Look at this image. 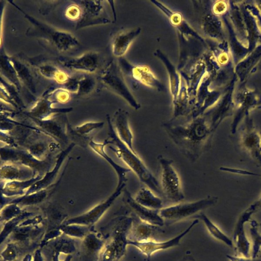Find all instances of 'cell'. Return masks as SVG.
Listing matches in <instances>:
<instances>
[{"mask_svg":"<svg viewBox=\"0 0 261 261\" xmlns=\"http://www.w3.org/2000/svg\"><path fill=\"white\" fill-rule=\"evenodd\" d=\"M162 126L182 153L193 162L209 148L215 132L202 115L181 123L170 120L164 122Z\"/></svg>","mask_w":261,"mask_h":261,"instance_id":"1","label":"cell"},{"mask_svg":"<svg viewBox=\"0 0 261 261\" xmlns=\"http://www.w3.org/2000/svg\"><path fill=\"white\" fill-rule=\"evenodd\" d=\"M109 136L116 148L110 147L128 168L132 171L140 181L154 193L163 195L160 184L147 167L135 150L131 149L117 135L109 117L107 118Z\"/></svg>","mask_w":261,"mask_h":261,"instance_id":"2","label":"cell"},{"mask_svg":"<svg viewBox=\"0 0 261 261\" xmlns=\"http://www.w3.org/2000/svg\"><path fill=\"white\" fill-rule=\"evenodd\" d=\"M217 201V197L208 195L195 201L177 203L164 207L159 211V214L165 222L166 221L174 223L193 216L215 205Z\"/></svg>","mask_w":261,"mask_h":261,"instance_id":"3","label":"cell"},{"mask_svg":"<svg viewBox=\"0 0 261 261\" xmlns=\"http://www.w3.org/2000/svg\"><path fill=\"white\" fill-rule=\"evenodd\" d=\"M157 159L161 169L160 184L163 196L172 202H181L185 198V196L173 160L161 154L158 156Z\"/></svg>","mask_w":261,"mask_h":261,"instance_id":"4","label":"cell"},{"mask_svg":"<svg viewBox=\"0 0 261 261\" xmlns=\"http://www.w3.org/2000/svg\"><path fill=\"white\" fill-rule=\"evenodd\" d=\"M102 79L108 88L123 98L132 108L136 110L141 108L126 85L120 68L115 63H110Z\"/></svg>","mask_w":261,"mask_h":261,"instance_id":"5","label":"cell"},{"mask_svg":"<svg viewBox=\"0 0 261 261\" xmlns=\"http://www.w3.org/2000/svg\"><path fill=\"white\" fill-rule=\"evenodd\" d=\"M120 68L122 71L133 81L159 91L165 90V86L146 66L134 65L123 58L119 60Z\"/></svg>","mask_w":261,"mask_h":261,"instance_id":"6","label":"cell"},{"mask_svg":"<svg viewBox=\"0 0 261 261\" xmlns=\"http://www.w3.org/2000/svg\"><path fill=\"white\" fill-rule=\"evenodd\" d=\"M198 222L199 219H196L180 234L166 241L158 242L154 240H150L145 242H135L128 240V244L135 247L148 258H149L154 253L157 251L166 250L179 245L180 240Z\"/></svg>","mask_w":261,"mask_h":261,"instance_id":"7","label":"cell"},{"mask_svg":"<svg viewBox=\"0 0 261 261\" xmlns=\"http://www.w3.org/2000/svg\"><path fill=\"white\" fill-rule=\"evenodd\" d=\"M241 144L261 167V134L248 119L246 120L242 129Z\"/></svg>","mask_w":261,"mask_h":261,"instance_id":"8","label":"cell"},{"mask_svg":"<svg viewBox=\"0 0 261 261\" xmlns=\"http://www.w3.org/2000/svg\"><path fill=\"white\" fill-rule=\"evenodd\" d=\"M122 193L124 203L140 220L157 226L164 225L165 222L160 216L159 211L147 208L138 203L125 188H124Z\"/></svg>","mask_w":261,"mask_h":261,"instance_id":"9","label":"cell"},{"mask_svg":"<svg viewBox=\"0 0 261 261\" xmlns=\"http://www.w3.org/2000/svg\"><path fill=\"white\" fill-rule=\"evenodd\" d=\"M158 8L168 18L171 24L176 28L181 35L191 36L198 39L200 37L184 18L181 13L173 11L162 3L156 1H150Z\"/></svg>","mask_w":261,"mask_h":261,"instance_id":"10","label":"cell"},{"mask_svg":"<svg viewBox=\"0 0 261 261\" xmlns=\"http://www.w3.org/2000/svg\"><path fill=\"white\" fill-rule=\"evenodd\" d=\"M113 121L114 128L116 129L115 131L118 138L131 149L135 150L133 145V135L129 123L127 111L118 109L114 115Z\"/></svg>","mask_w":261,"mask_h":261,"instance_id":"11","label":"cell"},{"mask_svg":"<svg viewBox=\"0 0 261 261\" xmlns=\"http://www.w3.org/2000/svg\"><path fill=\"white\" fill-rule=\"evenodd\" d=\"M251 217L244 212L240 215L233 233V244L237 252L244 257L249 258L250 243L244 230V224L249 221Z\"/></svg>","mask_w":261,"mask_h":261,"instance_id":"12","label":"cell"},{"mask_svg":"<svg viewBox=\"0 0 261 261\" xmlns=\"http://www.w3.org/2000/svg\"><path fill=\"white\" fill-rule=\"evenodd\" d=\"M141 32V28H137L118 34L112 42V52L114 55L120 58L123 57Z\"/></svg>","mask_w":261,"mask_h":261,"instance_id":"13","label":"cell"},{"mask_svg":"<svg viewBox=\"0 0 261 261\" xmlns=\"http://www.w3.org/2000/svg\"><path fill=\"white\" fill-rule=\"evenodd\" d=\"M163 63L167 69L169 78L170 89L173 100L177 97L181 88V80L177 69L167 57L160 49H156L154 53Z\"/></svg>","mask_w":261,"mask_h":261,"instance_id":"14","label":"cell"},{"mask_svg":"<svg viewBox=\"0 0 261 261\" xmlns=\"http://www.w3.org/2000/svg\"><path fill=\"white\" fill-rule=\"evenodd\" d=\"M109 143H113L112 141L106 140L102 144H97L91 141L90 142V146L97 152L99 154L102 156L113 168L118 176V185L117 187L120 186L122 184H125L127 181L126 174L131 171L127 168L121 166L114 162L105 151L104 147L106 145Z\"/></svg>","mask_w":261,"mask_h":261,"instance_id":"15","label":"cell"},{"mask_svg":"<svg viewBox=\"0 0 261 261\" xmlns=\"http://www.w3.org/2000/svg\"><path fill=\"white\" fill-rule=\"evenodd\" d=\"M136 224L133 222L128 236V240L135 242H145L153 239L157 226L153 225L141 220Z\"/></svg>","mask_w":261,"mask_h":261,"instance_id":"16","label":"cell"},{"mask_svg":"<svg viewBox=\"0 0 261 261\" xmlns=\"http://www.w3.org/2000/svg\"><path fill=\"white\" fill-rule=\"evenodd\" d=\"M134 198L140 204L151 210L160 211L164 207L162 199L148 188H141Z\"/></svg>","mask_w":261,"mask_h":261,"instance_id":"17","label":"cell"},{"mask_svg":"<svg viewBox=\"0 0 261 261\" xmlns=\"http://www.w3.org/2000/svg\"><path fill=\"white\" fill-rule=\"evenodd\" d=\"M61 62L65 66L69 67L92 71L97 66V58L95 55L87 54L81 58L66 59L62 60Z\"/></svg>","mask_w":261,"mask_h":261,"instance_id":"18","label":"cell"},{"mask_svg":"<svg viewBox=\"0 0 261 261\" xmlns=\"http://www.w3.org/2000/svg\"><path fill=\"white\" fill-rule=\"evenodd\" d=\"M196 218L203 222L207 231L213 238L229 247L233 246L232 240L222 231L204 214L201 213L197 215Z\"/></svg>","mask_w":261,"mask_h":261,"instance_id":"19","label":"cell"},{"mask_svg":"<svg viewBox=\"0 0 261 261\" xmlns=\"http://www.w3.org/2000/svg\"><path fill=\"white\" fill-rule=\"evenodd\" d=\"M66 154V151L63 152V153L61 155L60 158H59V162L56 165L54 170L49 172L48 174H47L44 177V178H43L41 180L36 182L34 185H33L28 190L27 195H28L29 193L35 192L36 191L39 190V189L46 187L47 185L49 184L50 182H51L53 178L55 176L57 172L58 171L60 165L63 160V157Z\"/></svg>","mask_w":261,"mask_h":261,"instance_id":"20","label":"cell"},{"mask_svg":"<svg viewBox=\"0 0 261 261\" xmlns=\"http://www.w3.org/2000/svg\"><path fill=\"white\" fill-rule=\"evenodd\" d=\"M258 223L255 220L250 222V233L253 241L252 258H256L261 248V234L257 230Z\"/></svg>","mask_w":261,"mask_h":261,"instance_id":"21","label":"cell"},{"mask_svg":"<svg viewBox=\"0 0 261 261\" xmlns=\"http://www.w3.org/2000/svg\"><path fill=\"white\" fill-rule=\"evenodd\" d=\"M260 211H261V195L244 212L251 217Z\"/></svg>","mask_w":261,"mask_h":261,"instance_id":"22","label":"cell"},{"mask_svg":"<svg viewBox=\"0 0 261 261\" xmlns=\"http://www.w3.org/2000/svg\"><path fill=\"white\" fill-rule=\"evenodd\" d=\"M103 122L89 123L77 128V130L81 133H87L94 128L100 127L103 125Z\"/></svg>","mask_w":261,"mask_h":261,"instance_id":"23","label":"cell"},{"mask_svg":"<svg viewBox=\"0 0 261 261\" xmlns=\"http://www.w3.org/2000/svg\"><path fill=\"white\" fill-rule=\"evenodd\" d=\"M228 261H261V258L257 259L244 257L243 256H232L229 254L226 255Z\"/></svg>","mask_w":261,"mask_h":261,"instance_id":"24","label":"cell"},{"mask_svg":"<svg viewBox=\"0 0 261 261\" xmlns=\"http://www.w3.org/2000/svg\"><path fill=\"white\" fill-rule=\"evenodd\" d=\"M68 10V15L67 17H69L71 19H75L80 14V10L78 8L74 6H72L69 8Z\"/></svg>","mask_w":261,"mask_h":261,"instance_id":"25","label":"cell"},{"mask_svg":"<svg viewBox=\"0 0 261 261\" xmlns=\"http://www.w3.org/2000/svg\"><path fill=\"white\" fill-rule=\"evenodd\" d=\"M258 226L261 227V223H258Z\"/></svg>","mask_w":261,"mask_h":261,"instance_id":"26","label":"cell"},{"mask_svg":"<svg viewBox=\"0 0 261 261\" xmlns=\"http://www.w3.org/2000/svg\"><path fill=\"white\" fill-rule=\"evenodd\" d=\"M188 261H189V260H188ZM190 261H195V260H194V259H193L192 258V259L191 260H190Z\"/></svg>","mask_w":261,"mask_h":261,"instance_id":"27","label":"cell"}]
</instances>
